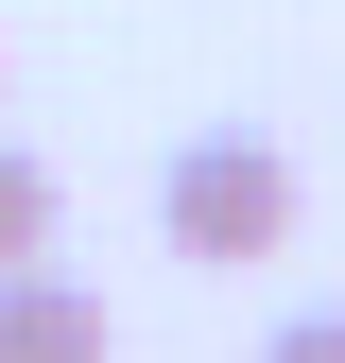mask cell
Masks as SVG:
<instances>
[{"label": "cell", "mask_w": 345, "mask_h": 363, "mask_svg": "<svg viewBox=\"0 0 345 363\" xmlns=\"http://www.w3.org/2000/svg\"><path fill=\"white\" fill-rule=\"evenodd\" d=\"M0 363H121V329H104V294H86V277L0 259Z\"/></svg>", "instance_id": "cell-2"}, {"label": "cell", "mask_w": 345, "mask_h": 363, "mask_svg": "<svg viewBox=\"0 0 345 363\" xmlns=\"http://www.w3.org/2000/svg\"><path fill=\"white\" fill-rule=\"evenodd\" d=\"M52 225H69L52 156H18V139H0V259H52Z\"/></svg>", "instance_id": "cell-3"}, {"label": "cell", "mask_w": 345, "mask_h": 363, "mask_svg": "<svg viewBox=\"0 0 345 363\" xmlns=\"http://www.w3.org/2000/svg\"><path fill=\"white\" fill-rule=\"evenodd\" d=\"M259 363H345V311H293V329L259 346Z\"/></svg>", "instance_id": "cell-4"}, {"label": "cell", "mask_w": 345, "mask_h": 363, "mask_svg": "<svg viewBox=\"0 0 345 363\" xmlns=\"http://www.w3.org/2000/svg\"><path fill=\"white\" fill-rule=\"evenodd\" d=\"M293 156L276 139H242V121H207V139H172V173H156V225H172V259H207V277H242V259H276L293 242Z\"/></svg>", "instance_id": "cell-1"}, {"label": "cell", "mask_w": 345, "mask_h": 363, "mask_svg": "<svg viewBox=\"0 0 345 363\" xmlns=\"http://www.w3.org/2000/svg\"><path fill=\"white\" fill-rule=\"evenodd\" d=\"M0 104H18V69H0Z\"/></svg>", "instance_id": "cell-5"}]
</instances>
